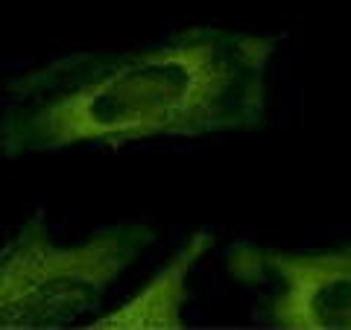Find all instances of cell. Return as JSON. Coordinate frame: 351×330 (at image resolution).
<instances>
[{"label":"cell","mask_w":351,"mask_h":330,"mask_svg":"<svg viewBox=\"0 0 351 330\" xmlns=\"http://www.w3.org/2000/svg\"><path fill=\"white\" fill-rule=\"evenodd\" d=\"M156 231L117 223L85 243H53L47 214L36 207L0 246V330L68 327L100 307L117 278L147 251Z\"/></svg>","instance_id":"7a4b0ae2"},{"label":"cell","mask_w":351,"mask_h":330,"mask_svg":"<svg viewBox=\"0 0 351 330\" xmlns=\"http://www.w3.org/2000/svg\"><path fill=\"white\" fill-rule=\"evenodd\" d=\"M276 36L188 27L149 47L82 50L18 73L0 112L6 158L205 138L267 120Z\"/></svg>","instance_id":"6da1fadb"},{"label":"cell","mask_w":351,"mask_h":330,"mask_svg":"<svg viewBox=\"0 0 351 330\" xmlns=\"http://www.w3.org/2000/svg\"><path fill=\"white\" fill-rule=\"evenodd\" d=\"M226 266L243 283H278L263 307L267 327L351 330V243L322 251L234 246Z\"/></svg>","instance_id":"3957f363"},{"label":"cell","mask_w":351,"mask_h":330,"mask_svg":"<svg viewBox=\"0 0 351 330\" xmlns=\"http://www.w3.org/2000/svg\"><path fill=\"white\" fill-rule=\"evenodd\" d=\"M214 246V231L199 228L184 240V246L152 275L129 301L112 313L94 318L91 330H182L184 304H188V275Z\"/></svg>","instance_id":"277c9868"}]
</instances>
